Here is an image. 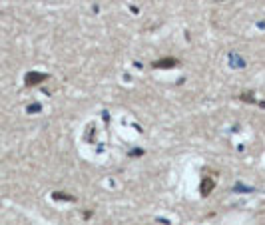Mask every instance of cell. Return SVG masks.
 Segmentation results:
<instances>
[{"instance_id": "7a4b0ae2", "label": "cell", "mask_w": 265, "mask_h": 225, "mask_svg": "<svg viewBox=\"0 0 265 225\" xmlns=\"http://www.w3.org/2000/svg\"><path fill=\"white\" fill-rule=\"evenodd\" d=\"M211 185H213V183H211V181L207 179V181H205V183H203V189H201V191H203L205 195H207V191H209V189H211Z\"/></svg>"}, {"instance_id": "6da1fadb", "label": "cell", "mask_w": 265, "mask_h": 225, "mask_svg": "<svg viewBox=\"0 0 265 225\" xmlns=\"http://www.w3.org/2000/svg\"><path fill=\"white\" fill-rule=\"evenodd\" d=\"M167 64H170V68H171L174 64H178V62H175V60H162V62H158L155 66H158V68H167Z\"/></svg>"}]
</instances>
